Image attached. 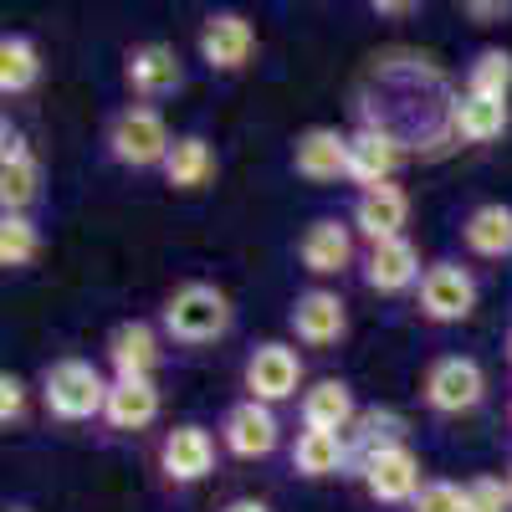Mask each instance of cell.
Wrapping results in <instances>:
<instances>
[{"mask_svg":"<svg viewBox=\"0 0 512 512\" xmlns=\"http://www.w3.org/2000/svg\"><path fill=\"white\" fill-rule=\"evenodd\" d=\"M6 512H36V507H26V502H11V507H6Z\"/></svg>","mask_w":512,"mask_h":512,"instance_id":"cell-34","label":"cell"},{"mask_svg":"<svg viewBox=\"0 0 512 512\" xmlns=\"http://www.w3.org/2000/svg\"><path fill=\"white\" fill-rule=\"evenodd\" d=\"M507 425H512V405H507Z\"/></svg>","mask_w":512,"mask_h":512,"instance_id":"cell-37","label":"cell"},{"mask_svg":"<svg viewBox=\"0 0 512 512\" xmlns=\"http://www.w3.org/2000/svg\"><path fill=\"white\" fill-rule=\"evenodd\" d=\"M354 226L338 221V216H313L303 226V236H297V262H303L308 277H318V287L328 277H344L354 267Z\"/></svg>","mask_w":512,"mask_h":512,"instance_id":"cell-12","label":"cell"},{"mask_svg":"<svg viewBox=\"0 0 512 512\" xmlns=\"http://www.w3.org/2000/svg\"><path fill=\"white\" fill-rule=\"evenodd\" d=\"M292 169L313 185L349 180V134H338L328 123H313L292 139Z\"/></svg>","mask_w":512,"mask_h":512,"instance_id":"cell-17","label":"cell"},{"mask_svg":"<svg viewBox=\"0 0 512 512\" xmlns=\"http://www.w3.org/2000/svg\"><path fill=\"white\" fill-rule=\"evenodd\" d=\"M221 512H272V507H267L262 497H236V502H226Z\"/></svg>","mask_w":512,"mask_h":512,"instance_id":"cell-33","label":"cell"},{"mask_svg":"<svg viewBox=\"0 0 512 512\" xmlns=\"http://www.w3.org/2000/svg\"><path fill=\"white\" fill-rule=\"evenodd\" d=\"M507 364H512V328H507Z\"/></svg>","mask_w":512,"mask_h":512,"instance_id":"cell-35","label":"cell"},{"mask_svg":"<svg viewBox=\"0 0 512 512\" xmlns=\"http://www.w3.org/2000/svg\"><path fill=\"white\" fill-rule=\"evenodd\" d=\"M354 477L364 482V492H369L379 507H410V502H415V492L425 487V477H420V456H415L405 441H400V446L374 451Z\"/></svg>","mask_w":512,"mask_h":512,"instance_id":"cell-11","label":"cell"},{"mask_svg":"<svg viewBox=\"0 0 512 512\" xmlns=\"http://www.w3.org/2000/svg\"><path fill=\"white\" fill-rule=\"evenodd\" d=\"M195 52L210 72H241L251 57H256V26L241 16V11H210L200 21V36H195Z\"/></svg>","mask_w":512,"mask_h":512,"instance_id":"cell-10","label":"cell"},{"mask_svg":"<svg viewBox=\"0 0 512 512\" xmlns=\"http://www.w3.org/2000/svg\"><path fill=\"white\" fill-rule=\"evenodd\" d=\"M466 512H512V492H507V477H472L466 482Z\"/></svg>","mask_w":512,"mask_h":512,"instance_id":"cell-30","label":"cell"},{"mask_svg":"<svg viewBox=\"0 0 512 512\" xmlns=\"http://www.w3.org/2000/svg\"><path fill=\"white\" fill-rule=\"evenodd\" d=\"M41 256V226L31 216H0V267L26 272Z\"/></svg>","mask_w":512,"mask_h":512,"instance_id":"cell-27","label":"cell"},{"mask_svg":"<svg viewBox=\"0 0 512 512\" xmlns=\"http://www.w3.org/2000/svg\"><path fill=\"white\" fill-rule=\"evenodd\" d=\"M405 221H410V195L400 185H374V190H359L354 200V216L349 226L374 246V241H395L405 236Z\"/></svg>","mask_w":512,"mask_h":512,"instance_id":"cell-19","label":"cell"},{"mask_svg":"<svg viewBox=\"0 0 512 512\" xmlns=\"http://www.w3.org/2000/svg\"><path fill=\"white\" fill-rule=\"evenodd\" d=\"M405 512H466V487H456L446 477H425V487L415 492V502Z\"/></svg>","mask_w":512,"mask_h":512,"instance_id":"cell-29","label":"cell"},{"mask_svg":"<svg viewBox=\"0 0 512 512\" xmlns=\"http://www.w3.org/2000/svg\"><path fill=\"white\" fill-rule=\"evenodd\" d=\"M507 98H482V93H456L451 108H446V123L461 144H492L507 134Z\"/></svg>","mask_w":512,"mask_h":512,"instance_id":"cell-20","label":"cell"},{"mask_svg":"<svg viewBox=\"0 0 512 512\" xmlns=\"http://www.w3.org/2000/svg\"><path fill=\"white\" fill-rule=\"evenodd\" d=\"M287 461H292V472L308 477V482L338 477V472H349V436H333V431H297Z\"/></svg>","mask_w":512,"mask_h":512,"instance_id":"cell-23","label":"cell"},{"mask_svg":"<svg viewBox=\"0 0 512 512\" xmlns=\"http://www.w3.org/2000/svg\"><path fill=\"white\" fill-rule=\"evenodd\" d=\"M108 384L103 369L93 359H52L36 379V395H41V410L62 425H88V420H103V405H108Z\"/></svg>","mask_w":512,"mask_h":512,"instance_id":"cell-2","label":"cell"},{"mask_svg":"<svg viewBox=\"0 0 512 512\" xmlns=\"http://www.w3.org/2000/svg\"><path fill=\"white\" fill-rule=\"evenodd\" d=\"M216 169H221V159H216V149H210L205 134H180L159 175H164L169 190H185L190 195V190H205L210 180H216Z\"/></svg>","mask_w":512,"mask_h":512,"instance_id":"cell-22","label":"cell"},{"mask_svg":"<svg viewBox=\"0 0 512 512\" xmlns=\"http://www.w3.org/2000/svg\"><path fill=\"white\" fill-rule=\"evenodd\" d=\"M507 492H512V466H507Z\"/></svg>","mask_w":512,"mask_h":512,"instance_id":"cell-36","label":"cell"},{"mask_svg":"<svg viewBox=\"0 0 512 512\" xmlns=\"http://www.w3.org/2000/svg\"><path fill=\"white\" fill-rule=\"evenodd\" d=\"M103 354H108L113 379H154V369L164 364V333L144 318H128L108 333Z\"/></svg>","mask_w":512,"mask_h":512,"instance_id":"cell-16","label":"cell"},{"mask_svg":"<svg viewBox=\"0 0 512 512\" xmlns=\"http://www.w3.org/2000/svg\"><path fill=\"white\" fill-rule=\"evenodd\" d=\"M359 277H364V287L379 292V297H400V292H415V287H420L425 267H420L415 241H410V236H395V241H374V246H364V256H359Z\"/></svg>","mask_w":512,"mask_h":512,"instance_id":"cell-14","label":"cell"},{"mask_svg":"<svg viewBox=\"0 0 512 512\" xmlns=\"http://www.w3.org/2000/svg\"><path fill=\"white\" fill-rule=\"evenodd\" d=\"M231 323H236V308L216 282H180L159 308V333L180 349L221 344V338L231 333Z\"/></svg>","mask_w":512,"mask_h":512,"instance_id":"cell-1","label":"cell"},{"mask_svg":"<svg viewBox=\"0 0 512 512\" xmlns=\"http://www.w3.org/2000/svg\"><path fill=\"white\" fill-rule=\"evenodd\" d=\"M297 415H303V431H333V436H349L354 420L364 415L354 400V384L349 379H318L303 390L297 400Z\"/></svg>","mask_w":512,"mask_h":512,"instance_id":"cell-18","label":"cell"},{"mask_svg":"<svg viewBox=\"0 0 512 512\" xmlns=\"http://www.w3.org/2000/svg\"><path fill=\"white\" fill-rule=\"evenodd\" d=\"M415 313L436 328L466 323L477 313V277L466 272L461 262H431L415 287Z\"/></svg>","mask_w":512,"mask_h":512,"instance_id":"cell-5","label":"cell"},{"mask_svg":"<svg viewBox=\"0 0 512 512\" xmlns=\"http://www.w3.org/2000/svg\"><path fill=\"white\" fill-rule=\"evenodd\" d=\"M36 82H41L36 41L21 36V31H6V36H0V93H6V98H26Z\"/></svg>","mask_w":512,"mask_h":512,"instance_id":"cell-25","label":"cell"},{"mask_svg":"<svg viewBox=\"0 0 512 512\" xmlns=\"http://www.w3.org/2000/svg\"><path fill=\"white\" fill-rule=\"evenodd\" d=\"M26 395H31V390H26L21 374H11V369L0 374V425H6V431L26 420Z\"/></svg>","mask_w":512,"mask_h":512,"instance_id":"cell-31","label":"cell"},{"mask_svg":"<svg viewBox=\"0 0 512 512\" xmlns=\"http://www.w3.org/2000/svg\"><path fill=\"white\" fill-rule=\"evenodd\" d=\"M466 93L507 98V93H512V52H502V47L477 52V57H472V67H466Z\"/></svg>","mask_w":512,"mask_h":512,"instance_id":"cell-28","label":"cell"},{"mask_svg":"<svg viewBox=\"0 0 512 512\" xmlns=\"http://www.w3.org/2000/svg\"><path fill=\"white\" fill-rule=\"evenodd\" d=\"M400 169V134L390 123H364L359 134H349V185L374 190V185H395Z\"/></svg>","mask_w":512,"mask_h":512,"instance_id":"cell-15","label":"cell"},{"mask_svg":"<svg viewBox=\"0 0 512 512\" xmlns=\"http://www.w3.org/2000/svg\"><path fill=\"white\" fill-rule=\"evenodd\" d=\"M221 446L236 456V461H267L277 446H282V420L272 405L262 400H236L226 415H221Z\"/></svg>","mask_w":512,"mask_h":512,"instance_id":"cell-13","label":"cell"},{"mask_svg":"<svg viewBox=\"0 0 512 512\" xmlns=\"http://www.w3.org/2000/svg\"><path fill=\"white\" fill-rule=\"evenodd\" d=\"M123 88L139 103H164L185 88V62L169 41H139V47L123 52Z\"/></svg>","mask_w":512,"mask_h":512,"instance_id":"cell-7","label":"cell"},{"mask_svg":"<svg viewBox=\"0 0 512 512\" xmlns=\"http://www.w3.org/2000/svg\"><path fill=\"white\" fill-rule=\"evenodd\" d=\"M461 241H466L472 256H482V262H502V256H512V205H502V200L477 205L472 216L461 221Z\"/></svg>","mask_w":512,"mask_h":512,"instance_id":"cell-24","label":"cell"},{"mask_svg":"<svg viewBox=\"0 0 512 512\" xmlns=\"http://www.w3.org/2000/svg\"><path fill=\"white\" fill-rule=\"evenodd\" d=\"M36 200H41V159L36 154L0 159V210L6 216H31Z\"/></svg>","mask_w":512,"mask_h":512,"instance_id":"cell-26","label":"cell"},{"mask_svg":"<svg viewBox=\"0 0 512 512\" xmlns=\"http://www.w3.org/2000/svg\"><path fill=\"white\" fill-rule=\"evenodd\" d=\"M210 472H216V436L200 420L169 425L159 441V477L169 487H200Z\"/></svg>","mask_w":512,"mask_h":512,"instance_id":"cell-9","label":"cell"},{"mask_svg":"<svg viewBox=\"0 0 512 512\" xmlns=\"http://www.w3.org/2000/svg\"><path fill=\"white\" fill-rule=\"evenodd\" d=\"M420 400L436 415H466L487 400V369L472 354H441L420 374Z\"/></svg>","mask_w":512,"mask_h":512,"instance_id":"cell-4","label":"cell"},{"mask_svg":"<svg viewBox=\"0 0 512 512\" xmlns=\"http://www.w3.org/2000/svg\"><path fill=\"white\" fill-rule=\"evenodd\" d=\"M154 420H159V384H154V379H113V384H108L103 425L139 436V431H149Z\"/></svg>","mask_w":512,"mask_h":512,"instance_id":"cell-21","label":"cell"},{"mask_svg":"<svg viewBox=\"0 0 512 512\" xmlns=\"http://www.w3.org/2000/svg\"><path fill=\"white\" fill-rule=\"evenodd\" d=\"M169 149H175V134L159 108L149 103H128L108 118L103 128V154L118 164V169H164Z\"/></svg>","mask_w":512,"mask_h":512,"instance_id":"cell-3","label":"cell"},{"mask_svg":"<svg viewBox=\"0 0 512 512\" xmlns=\"http://www.w3.org/2000/svg\"><path fill=\"white\" fill-rule=\"evenodd\" d=\"M466 16H472L477 26H497V21L512 16V6H482V0H472V6H466Z\"/></svg>","mask_w":512,"mask_h":512,"instance_id":"cell-32","label":"cell"},{"mask_svg":"<svg viewBox=\"0 0 512 512\" xmlns=\"http://www.w3.org/2000/svg\"><path fill=\"white\" fill-rule=\"evenodd\" d=\"M241 390H246V400H262V405L292 400L297 390H303V359H297V349L277 344V338L256 344L241 364Z\"/></svg>","mask_w":512,"mask_h":512,"instance_id":"cell-8","label":"cell"},{"mask_svg":"<svg viewBox=\"0 0 512 512\" xmlns=\"http://www.w3.org/2000/svg\"><path fill=\"white\" fill-rule=\"evenodd\" d=\"M287 328L292 338L303 349H338L349 338V303H344V292H333V287H303L292 297V308H287Z\"/></svg>","mask_w":512,"mask_h":512,"instance_id":"cell-6","label":"cell"}]
</instances>
